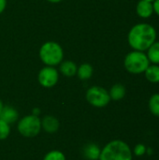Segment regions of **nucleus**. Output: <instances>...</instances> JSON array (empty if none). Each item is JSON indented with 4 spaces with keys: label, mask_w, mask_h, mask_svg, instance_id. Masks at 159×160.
<instances>
[{
    "label": "nucleus",
    "mask_w": 159,
    "mask_h": 160,
    "mask_svg": "<svg viewBox=\"0 0 159 160\" xmlns=\"http://www.w3.org/2000/svg\"><path fill=\"white\" fill-rule=\"evenodd\" d=\"M39 112H40V111L38 110V109H34V111H33V115H36V116H38V114H39Z\"/></svg>",
    "instance_id": "nucleus-23"
},
{
    "label": "nucleus",
    "mask_w": 159,
    "mask_h": 160,
    "mask_svg": "<svg viewBox=\"0 0 159 160\" xmlns=\"http://www.w3.org/2000/svg\"><path fill=\"white\" fill-rule=\"evenodd\" d=\"M146 153H147L149 156H151V155L153 154V149H152L151 147H147V149H146Z\"/></svg>",
    "instance_id": "nucleus-24"
},
{
    "label": "nucleus",
    "mask_w": 159,
    "mask_h": 160,
    "mask_svg": "<svg viewBox=\"0 0 159 160\" xmlns=\"http://www.w3.org/2000/svg\"><path fill=\"white\" fill-rule=\"evenodd\" d=\"M86 99L92 106L103 108L110 103L111 97L105 88L100 86H92L87 90Z\"/></svg>",
    "instance_id": "nucleus-6"
},
{
    "label": "nucleus",
    "mask_w": 159,
    "mask_h": 160,
    "mask_svg": "<svg viewBox=\"0 0 159 160\" xmlns=\"http://www.w3.org/2000/svg\"><path fill=\"white\" fill-rule=\"evenodd\" d=\"M153 7H154V12H156L159 16V0H155L153 2Z\"/></svg>",
    "instance_id": "nucleus-21"
},
{
    "label": "nucleus",
    "mask_w": 159,
    "mask_h": 160,
    "mask_svg": "<svg viewBox=\"0 0 159 160\" xmlns=\"http://www.w3.org/2000/svg\"><path fill=\"white\" fill-rule=\"evenodd\" d=\"M150 63L158 65L159 64V41H155L147 50L146 53Z\"/></svg>",
    "instance_id": "nucleus-15"
},
{
    "label": "nucleus",
    "mask_w": 159,
    "mask_h": 160,
    "mask_svg": "<svg viewBox=\"0 0 159 160\" xmlns=\"http://www.w3.org/2000/svg\"><path fill=\"white\" fill-rule=\"evenodd\" d=\"M145 78L152 83H158L159 82V66L158 65H150L146 70L144 71Z\"/></svg>",
    "instance_id": "nucleus-13"
},
{
    "label": "nucleus",
    "mask_w": 159,
    "mask_h": 160,
    "mask_svg": "<svg viewBox=\"0 0 159 160\" xmlns=\"http://www.w3.org/2000/svg\"><path fill=\"white\" fill-rule=\"evenodd\" d=\"M3 107H4V105H3V103H2V101H1V99H0V112H1V111H2V109H3Z\"/></svg>",
    "instance_id": "nucleus-26"
},
{
    "label": "nucleus",
    "mask_w": 159,
    "mask_h": 160,
    "mask_svg": "<svg viewBox=\"0 0 159 160\" xmlns=\"http://www.w3.org/2000/svg\"><path fill=\"white\" fill-rule=\"evenodd\" d=\"M10 133L9 124L0 119V140H5L8 137Z\"/></svg>",
    "instance_id": "nucleus-19"
},
{
    "label": "nucleus",
    "mask_w": 159,
    "mask_h": 160,
    "mask_svg": "<svg viewBox=\"0 0 159 160\" xmlns=\"http://www.w3.org/2000/svg\"><path fill=\"white\" fill-rule=\"evenodd\" d=\"M101 150L96 143H88L83 147V156L88 160L99 159Z\"/></svg>",
    "instance_id": "nucleus-11"
},
{
    "label": "nucleus",
    "mask_w": 159,
    "mask_h": 160,
    "mask_svg": "<svg viewBox=\"0 0 159 160\" xmlns=\"http://www.w3.org/2000/svg\"><path fill=\"white\" fill-rule=\"evenodd\" d=\"M59 65H60L59 70L61 71V73L64 76H66V77H73L74 75H76L78 67L73 61L67 60V61L61 62Z\"/></svg>",
    "instance_id": "nucleus-12"
},
{
    "label": "nucleus",
    "mask_w": 159,
    "mask_h": 160,
    "mask_svg": "<svg viewBox=\"0 0 159 160\" xmlns=\"http://www.w3.org/2000/svg\"><path fill=\"white\" fill-rule=\"evenodd\" d=\"M7 7V0H0V14L5 10Z\"/></svg>",
    "instance_id": "nucleus-22"
},
{
    "label": "nucleus",
    "mask_w": 159,
    "mask_h": 160,
    "mask_svg": "<svg viewBox=\"0 0 159 160\" xmlns=\"http://www.w3.org/2000/svg\"><path fill=\"white\" fill-rule=\"evenodd\" d=\"M132 151L129 145L120 140L110 142L101 150L99 160H132Z\"/></svg>",
    "instance_id": "nucleus-2"
},
{
    "label": "nucleus",
    "mask_w": 159,
    "mask_h": 160,
    "mask_svg": "<svg viewBox=\"0 0 159 160\" xmlns=\"http://www.w3.org/2000/svg\"><path fill=\"white\" fill-rule=\"evenodd\" d=\"M148 106L151 113L157 117H159V94H154L150 98Z\"/></svg>",
    "instance_id": "nucleus-17"
},
{
    "label": "nucleus",
    "mask_w": 159,
    "mask_h": 160,
    "mask_svg": "<svg viewBox=\"0 0 159 160\" xmlns=\"http://www.w3.org/2000/svg\"><path fill=\"white\" fill-rule=\"evenodd\" d=\"M77 75L82 81L90 79L93 75V67L88 63L82 64L77 69Z\"/></svg>",
    "instance_id": "nucleus-16"
},
{
    "label": "nucleus",
    "mask_w": 159,
    "mask_h": 160,
    "mask_svg": "<svg viewBox=\"0 0 159 160\" xmlns=\"http://www.w3.org/2000/svg\"><path fill=\"white\" fill-rule=\"evenodd\" d=\"M47 1H49V2H51V3H59V2H61L62 0H47Z\"/></svg>",
    "instance_id": "nucleus-25"
},
{
    "label": "nucleus",
    "mask_w": 159,
    "mask_h": 160,
    "mask_svg": "<svg viewBox=\"0 0 159 160\" xmlns=\"http://www.w3.org/2000/svg\"><path fill=\"white\" fill-rule=\"evenodd\" d=\"M59 121L52 115H47L41 120V128L48 133H55L59 129Z\"/></svg>",
    "instance_id": "nucleus-9"
},
{
    "label": "nucleus",
    "mask_w": 159,
    "mask_h": 160,
    "mask_svg": "<svg viewBox=\"0 0 159 160\" xmlns=\"http://www.w3.org/2000/svg\"><path fill=\"white\" fill-rule=\"evenodd\" d=\"M39 57L41 61L50 67L59 65L64 57V52L61 45L54 41L45 42L39 50Z\"/></svg>",
    "instance_id": "nucleus-3"
},
{
    "label": "nucleus",
    "mask_w": 159,
    "mask_h": 160,
    "mask_svg": "<svg viewBox=\"0 0 159 160\" xmlns=\"http://www.w3.org/2000/svg\"><path fill=\"white\" fill-rule=\"evenodd\" d=\"M146 149H147V147L143 143H138L134 147L133 153L137 157H142V156H144L146 154Z\"/></svg>",
    "instance_id": "nucleus-20"
},
{
    "label": "nucleus",
    "mask_w": 159,
    "mask_h": 160,
    "mask_svg": "<svg viewBox=\"0 0 159 160\" xmlns=\"http://www.w3.org/2000/svg\"><path fill=\"white\" fill-rule=\"evenodd\" d=\"M157 39V30L148 23L134 25L127 36L129 46L135 51L145 52Z\"/></svg>",
    "instance_id": "nucleus-1"
},
{
    "label": "nucleus",
    "mask_w": 159,
    "mask_h": 160,
    "mask_svg": "<svg viewBox=\"0 0 159 160\" xmlns=\"http://www.w3.org/2000/svg\"><path fill=\"white\" fill-rule=\"evenodd\" d=\"M41 129V120L36 115H26L18 123V131L24 137L37 136Z\"/></svg>",
    "instance_id": "nucleus-5"
},
{
    "label": "nucleus",
    "mask_w": 159,
    "mask_h": 160,
    "mask_svg": "<svg viewBox=\"0 0 159 160\" xmlns=\"http://www.w3.org/2000/svg\"><path fill=\"white\" fill-rule=\"evenodd\" d=\"M43 160H66V157L62 152L54 150L46 154Z\"/></svg>",
    "instance_id": "nucleus-18"
},
{
    "label": "nucleus",
    "mask_w": 159,
    "mask_h": 160,
    "mask_svg": "<svg viewBox=\"0 0 159 160\" xmlns=\"http://www.w3.org/2000/svg\"><path fill=\"white\" fill-rule=\"evenodd\" d=\"M124 65L129 73L141 74L144 73L146 68L150 66V61L144 52L134 50L127 54Z\"/></svg>",
    "instance_id": "nucleus-4"
},
{
    "label": "nucleus",
    "mask_w": 159,
    "mask_h": 160,
    "mask_svg": "<svg viewBox=\"0 0 159 160\" xmlns=\"http://www.w3.org/2000/svg\"><path fill=\"white\" fill-rule=\"evenodd\" d=\"M145 1H150V2H154L155 0H145Z\"/></svg>",
    "instance_id": "nucleus-27"
},
{
    "label": "nucleus",
    "mask_w": 159,
    "mask_h": 160,
    "mask_svg": "<svg viewBox=\"0 0 159 160\" xmlns=\"http://www.w3.org/2000/svg\"><path fill=\"white\" fill-rule=\"evenodd\" d=\"M136 12H137L138 16L141 18H143V19L150 18L154 13L153 2L140 0L136 7Z\"/></svg>",
    "instance_id": "nucleus-8"
},
{
    "label": "nucleus",
    "mask_w": 159,
    "mask_h": 160,
    "mask_svg": "<svg viewBox=\"0 0 159 160\" xmlns=\"http://www.w3.org/2000/svg\"><path fill=\"white\" fill-rule=\"evenodd\" d=\"M38 82L46 88H51L54 86L59 79V74L56 68L53 67L46 66L45 68H41L38 72Z\"/></svg>",
    "instance_id": "nucleus-7"
},
{
    "label": "nucleus",
    "mask_w": 159,
    "mask_h": 160,
    "mask_svg": "<svg viewBox=\"0 0 159 160\" xmlns=\"http://www.w3.org/2000/svg\"><path fill=\"white\" fill-rule=\"evenodd\" d=\"M18 112L11 106H4L0 112V119L7 124H12L18 119Z\"/></svg>",
    "instance_id": "nucleus-10"
},
{
    "label": "nucleus",
    "mask_w": 159,
    "mask_h": 160,
    "mask_svg": "<svg viewBox=\"0 0 159 160\" xmlns=\"http://www.w3.org/2000/svg\"><path fill=\"white\" fill-rule=\"evenodd\" d=\"M109 94H110L111 99L115 100V101L121 100L126 96V87L121 83H116L111 88Z\"/></svg>",
    "instance_id": "nucleus-14"
}]
</instances>
